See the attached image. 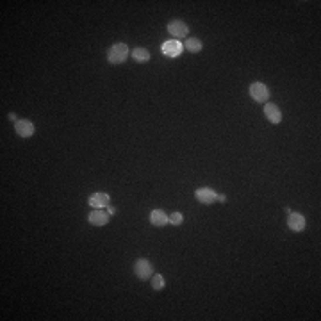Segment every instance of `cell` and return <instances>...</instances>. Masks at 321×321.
I'll return each instance as SVG.
<instances>
[{"label": "cell", "mask_w": 321, "mask_h": 321, "mask_svg": "<svg viewBox=\"0 0 321 321\" xmlns=\"http://www.w3.org/2000/svg\"><path fill=\"white\" fill-rule=\"evenodd\" d=\"M128 47L125 43H114L111 48L107 50V61L111 63V64H122V63L127 61L128 57Z\"/></svg>", "instance_id": "obj_1"}, {"label": "cell", "mask_w": 321, "mask_h": 321, "mask_svg": "<svg viewBox=\"0 0 321 321\" xmlns=\"http://www.w3.org/2000/svg\"><path fill=\"white\" fill-rule=\"evenodd\" d=\"M134 275H136L139 280H143V282L150 280L152 275H154V266H152V262H150L148 259H138L134 262Z\"/></svg>", "instance_id": "obj_2"}, {"label": "cell", "mask_w": 321, "mask_h": 321, "mask_svg": "<svg viewBox=\"0 0 321 321\" xmlns=\"http://www.w3.org/2000/svg\"><path fill=\"white\" fill-rule=\"evenodd\" d=\"M248 91H250V96H252L255 102H259V104H264V102H268V98H270V89L262 82H254L250 86Z\"/></svg>", "instance_id": "obj_3"}, {"label": "cell", "mask_w": 321, "mask_h": 321, "mask_svg": "<svg viewBox=\"0 0 321 321\" xmlns=\"http://www.w3.org/2000/svg\"><path fill=\"white\" fill-rule=\"evenodd\" d=\"M168 32L172 34L173 39H182L188 36L189 27H188V23L182 22V20H173V22L168 23Z\"/></svg>", "instance_id": "obj_4"}, {"label": "cell", "mask_w": 321, "mask_h": 321, "mask_svg": "<svg viewBox=\"0 0 321 321\" xmlns=\"http://www.w3.org/2000/svg\"><path fill=\"white\" fill-rule=\"evenodd\" d=\"M194 196H196V200H198L200 204H204V205L214 204V202L218 200V193L212 188H200V189H196Z\"/></svg>", "instance_id": "obj_5"}, {"label": "cell", "mask_w": 321, "mask_h": 321, "mask_svg": "<svg viewBox=\"0 0 321 321\" xmlns=\"http://www.w3.org/2000/svg\"><path fill=\"white\" fill-rule=\"evenodd\" d=\"M15 130L20 138H32L34 132H36V127H34L32 122H29V120H18L15 123Z\"/></svg>", "instance_id": "obj_6"}, {"label": "cell", "mask_w": 321, "mask_h": 321, "mask_svg": "<svg viewBox=\"0 0 321 321\" xmlns=\"http://www.w3.org/2000/svg\"><path fill=\"white\" fill-rule=\"evenodd\" d=\"M288 227L291 228L293 232H302V230L307 227V220H305V216L298 214V212H289Z\"/></svg>", "instance_id": "obj_7"}, {"label": "cell", "mask_w": 321, "mask_h": 321, "mask_svg": "<svg viewBox=\"0 0 321 321\" xmlns=\"http://www.w3.org/2000/svg\"><path fill=\"white\" fill-rule=\"evenodd\" d=\"M184 50V45L178 41V39H170L166 43L162 45V52H164V56L168 57H178L182 54Z\"/></svg>", "instance_id": "obj_8"}, {"label": "cell", "mask_w": 321, "mask_h": 321, "mask_svg": "<svg viewBox=\"0 0 321 321\" xmlns=\"http://www.w3.org/2000/svg\"><path fill=\"white\" fill-rule=\"evenodd\" d=\"M264 116L268 118V122L270 123H280L282 122V111H280V107L277 104H266L264 105Z\"/></svg>", "instance_id": "obj_9"}, {"label": "cell", "mask_w": 321, "mask_h": 321, "mask_svg": "<svg viewBox=\"0 0 321 321\" xmlns=\"http://www.w3.org/2000/svg\"><path fill=\"white\" fill-rule=\"evenodd\" d=\"M109 200H111L109 198V194L98 191V193H93L91 196H89L88 204L91 205V207H95V209H104V207L109 205Z\"/></svg>", "instance_id": "obj_10"}, {"label": "cell", "mask_w": 321, "mask_h": 321, "mask_svg": "<svg viewBox=\"0 0 321 321\" xmlns=\"http://www.w3.org/2000/svg\"><path fill=\"white\" fill-rule=\"evenodd\" d=\"M150 223L154 225V227H166L168 223H170V218L168 214L164 212L162 209H154L150 212Z\"/></svg>", "instance_id": "obj_11"}, {"label": "cell", "mask_w": 321, "mask_h": 321, "mask_svg": "<svg viewBox=\"0 0 321 321\" xmlns=\"http://www.w3.org/2000/svg\"><path fill=\"white\" fill-rule=\"evenodd\" d=\"M88 222L91 223L93 227H104V225L109 223V214H105L102 209H95L88 216Z\"/></svg>", "instance_id": "obj_12"}, {"label": "cell", "mask_w": 321, "mask_h": 321, "mask_svg": "<svg viewBox=\"0 0 321 321\" xmlns=\"http://www.w3.org/2000/svg\"><path fill=\"white\" fill-rule=\"evenodd\" d=\"M132 57L136 63H148L150 61V52L143 47H136L132 50Z\"/></svg>", "instance_id": "obj_13"}, {"label": "cell", "mask_w": 321, "mask_h": 321, "mask_svg": "<svg viewBox=\"0 0 321 321\" xmlns=\"http://www.w3.org/2000/svg\"><path fill=\"white\" fill-rule=\"evenodd\" d=\"M184 48L188 50L189 54H198V52H202L204 45H202V41L198 38H189L186 41V45H184Z\"/></svg>", "instance_id": "obj_14"}, {"label": "cell", "mask_w": 321, "mask_h": 321, "mask_svg": "<svg viewBox=\"0 0 321 321\" xmlns=\"http://www.w3.org/2000/svg\"><path fill=\"white\" fill-rule=\"evenodd\" d=\"M150 282H152V289L154 291H162V289L166 288V280H164V277L160 273H154L152 278H150Z\"/></svg>", "instance_id": "obj_15"}, {"label": "cell", "mask_w": 321, "mask_h": 321, "mask_svg": "<svg viewBox=\"0 0 321 321\" xmlns=\"http://www.w3.org/2000/svg\"><path fill=\"white\" fill-rule=\"evenodd\" d=\"M168 218H170V223H172V225H182V222H184L182 212H173L172 216H168Z\"/></svg>", "instance_id": "obj_16"}, {"label": "cell", "mask_w": 321, "mask_h": 321, "mask_svg": "<svg viewBox=\"0 0 321 321\" xmlns=\"http://www.w3.org/2000/svg\"><path fill=\"white\" fill-rule=\"evenodd\" d=\"M107 212H109V214H114V212H116V209H114V207H111V205H107Z\"/></svg>", "instance_id": "obj_17"}, {"label": "cell", "mask_w": 321, "mask_h": 321, "mask_svg": "<svg viewBox=\"0 0 321 321\" xmlns=\"http://www.w3.org/2000/svg\"><path fill=\"white\" fill-rule=\"evenodd\" d=\"M9 120L16 123V122H18V120H16V114H15V112H11V114H9Z\"/></svg>", "instance_id": "obj_18"}, {"label": "cell", "mask_w": 321, "mask_h": 321, "mask_svg": "<svg viewBox=\"0 0 321 321\" xmlns=\"http://www.w3.org/2000/svg\"><path fill=\"white\" fill-rule=\"evenodd\" d=\"M218 200H220V202H227V196H225V194H218Z\"/></svg>", "instance_id": "obj_19"}]
</instances>
